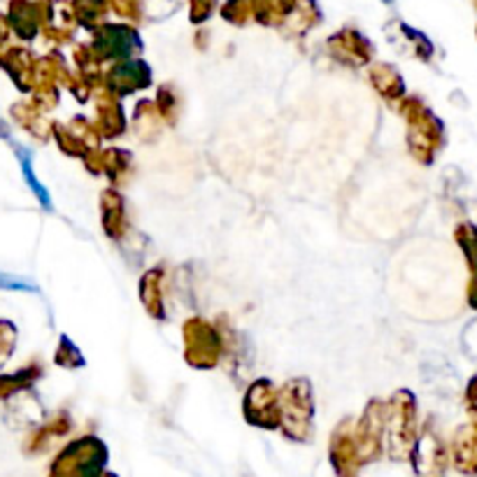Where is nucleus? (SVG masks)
<instances>
[{
    "mask_svg": "<svg viewBox=\"0 0 477 477\" xmlns=\"http://www.w3.org/2000/svg\"><path fill=\"white\" fill-rule=\"evenodd\" d=\"M107 461L105 445L95 438H82L68 445L51 464L50 477H101Z\"/></svg>",
    "mask_w": 477,
    "mask_h": 477,
    "instance_id": "nucleus-1",
    "label": "nucleus"
},
{
    "mask_svg": "<svg viewBox=\"0 0 477 477\" xmlns=\"http://www.w3.org/2000/svg\"><path fill=\"white\" fill-rule=\"evenodd\" d=\"M412 464H415L417 477H445V468H447V454L440 440L431 433L421 436L417 443L415 454H412Z\"/></svg>",
    "mask_w": 477,
    "mask_h": 477,
    "instance_id": "nucleus-2",
    "label": "nucleus"
},
{
    "mask_svg": "<svg viewBox=\"0 0 477 477\" xmlns=\"http://www.w3.org/2000/svg\"><path fill=\"white\" fill-rule=\"evenodd\" d=\"M454 464L464 475H477V427H466L456 433Z\"/></svg>",
    "mask_w": 477,
    "mask_h": 477,
    "instance_id": "nucleus-3",
    "label": "nucleus"
},
{
    "mask_svg": "<svg viewBox=\"0 0 477 477\" xmlns=\"http://www.w3.org/2000/svg\"><path fill=\"white\" fill-rule=\"evenodd\" d=\"M12 147H14V154H17L19 158V166H22V173H23V180H26V184H29V189L33 191L35 198L40 201V205L45 210H54V205H51V196L50 191L42 186V182L38 180V175H35L33 170V154H31V149H26V147L17 145V142H12Z\"/></svg>",
    "mask_w": 477,
    "mask_h": 477,
    "instance_id": "nucleus-4",
    "label": "nucleus"
},
{
    "mask_svg": "<svg viewBox=\"0 0 477 477\" xmlns=\"http://www.w3.org/2000/svg\"><path fill=\"white\" fill-rule=\"evenodd\" d=\"M10 23L19 38L31 40L38 33V7L26 0H14L10 5Z\"/></svg>",
    "mask_w": 477,
    "mask_h": 477,
    "instance_id": "nucleus-5",
    "label": "nucleus"
},
{
    "mask_svg": "<svg viewBox=\"0 0 477 477\" xmlns=\"http://www.w3.org/2000/svg\"><path fill=\"white\" fill-rule=\"evenodd\" d=\"M0 289H7V292H29L38 293V286L33 282L23 280L17 275H7V273H0Z\"/></svg>",
    "mask_w": 477,
    "mask_h": 477,
    "instance_id": "nucleus-6",
    "label": "nucleus"
},
{
    "mask_svg": "<svg viewBox=\"0 0 477 477\" xmlns=\"http://www.w3.org/2000/svg\"><path fill=\"white\" fill-rule=\"evenodd\" d=\"M464 245H466V252H468V258H471V266H472V284H471V303L477 308V236L475 230H472V236L466 238V240H461Z\"/></svg>",
    "mask_w": 477,
    "mask_h": 477,
    "instance_id": "nucleus-7",
    "label": "nucleus"
},
{
    "mask_svg": "<svg viewBox=\"0 0 477 477\" xmlns=\"http://www.w3.org/2000/svg\"><path fill=\"white\" fill-rule=\"evenodd\" d=\"M214 0H194V19L208 17L210 10H212Z\"/></svg>",
    "mask_w": 477,
    "mask_h": 477,
    "instance_id": "nucleus-8",
    "label": "nucleus"
},
{
    "mask_svg": "<svg viewBox=\"0 0 477 477\" xmlns=\"http://www.w3.org/2000/svg\"><path fill=\"white\" fill-rule=\"evenodd\" d=\"M468 403H471V412L477 419V377L471 382V387H468Z\"/></svg>",
    "mask_w": 477,
    "mask_h": 477,
    "instance_id": "nucleus-9",
    "label": "nucleus"
},
{
    "mask_svg": "<svg viewBox=\"0 0 477 477\" xmlns=\"http://www.w3.org/2000/svg\"><path fill=\"white\" fill-rule=\"evenodd\" d=\"M105 477H117V475H105Z\"/></svg>",
    "mask_w": 477,
    "mask_h": 477,
    "instance_id": "nucleus-10",
    "label": "nucleus"
},
{
    "mask_svg": "<svg viewBox=\"0 0 477 477\" xmlns=\"http://www.w3.org/2000/svg\"><path fill=\"white\" fill-rule=\"evenodd\" d=\"M384 3H392V0H384Z\"/></svg>",
    "mask_w": 477,
    "mask_h": 477,
    "instance_id": "nucleus-11",
    "label": "nucleus"
}]
</instances>
